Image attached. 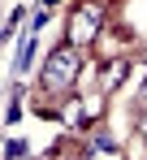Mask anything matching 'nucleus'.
<instances>
[{"label":"nucleus","mask_w":147,"mask_h":160,"mask_svg":"<svg viewBox=\"0 0 147 160\" xmlns=\"http://www.w3.org/2000/svg\"><path fill=\"white\" fill-rule=\"evenodd\" d=\"M125 69H130V61H113V65H108V74H104V91H117V87H121V78H125Z\"/></svg>","instance_id":"4"},{"label":"nucleus","mask_w":147,"mask_h":160,"mask_svg":"<svg viewBox=\"0 0 147 160\" xmlns=\"http://www.w3.org/2000/svg\"><path fill=\"white\" fill-rule=\"evenodd\" d=\"M78 69H82V56L78 48H56V52L43 61V91H74L78 82Z\"/></svg>","instance_id":"1"},{"label":"nucleus","mask_w":147,"mask_h":160,"mask_svg":"<svg viewBox=\"0 0 147 160\" xmlns=\"http://www.w3.org/2000/svg\"><path fill=\"white\" fill-rule=\"evenodd\" d=\"M35 48H39V43H35V35H26L22 43H18V61H13V69H18V74H26V69H30V61H35Z\"/></svg>","instance_id":"3"},{"label":"nucleus","mask_w":147,"mask_h":160,"mask_svg":"<svg viewBox=\"0 0 147 160\" xmlns=\"http://www.w3.org/2000/svg\"><path fill=\"white\" fill-rule=\"evenodd\" d=\"M139 134H143V138H147V112H143V121H139Z\"/></svg>","instance_id":"8"},{"label":"nucleus","mask_w":147,"mask_h":160,"mask_svg":"<svg viewBox=\"0 0 147 160\" xmlns=\"http://www.w3.org/2000/svg\"><path fill=\"white\" fill-rule=\"evenodd\" d=\"M39 4H43V9H56V4H61V0H39Z\"/></svg>","instance_id":"9"},{"label":"nucleus","mask_w":147,"mask_h":160,"mask_svg":"<svg viewBox=\"0 0 147 160\" xmlns=\"http://www.w3.org/2000/svg\"><path fill=\"white\" fill-rule=\"evenodd\" d=\"M139 112H147V82H143V91H139Z\"/></svg>","instance_id":"7"},{"label":"nucleus","mask_w":147,"mask_h":160,"mask_svg":"<svg viewBox=\"0 0 147 160\" xmlns=\"http://www.w3.org/2000/svg\"><path fill=\"white\" fill-rule=\"evenodd\" d=\"M26 152H30V147H26L22 138H9V147H4V160H22Z\"/></svg>","instance_id":"5"},{"label":"nucleus","mask_w":147,"mask_h":160,"mask_svg":"<svg viewBox=\"0 0 147 160\" xmlns=\"http://www.w3.org/2000/svg\"><path fill=\"white\" fill-rule=\"evenodd\" d=\"M99 22H104V9L99 4H78V13H74V22H69V48H87L91 39L99 35Z\"/></svg>","instance_id":"2"},{"label":"nucleus","mask_w":147,"mask_h":160,"mask_svg":"<svg viewBox=\"0 0 147 160\" xmlns=\"http://www.w3.org/2000/svg\"><path fill=\"white\" fill-rule=\"evenodd\" d=\"M91 152H117V143H113V138H104V134H99L95 143H91Z\"/></svg>","instance_id":"6"}]
</instances>
